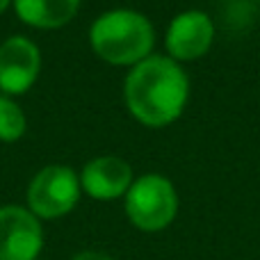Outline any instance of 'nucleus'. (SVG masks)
<instances>
[{
    "mask_svg": "<svg viewBox=\"0 0 260 260\" xmlns=\"http://www.w3.org/2000/svg\"><path fill=\"white\" fill-rule=\"evenodd\" d=\"M80 199V180L69 167H46L27 187L30 212L37 219H57L76 208Z\"/></svg>",
    "mask_w": 260,
    "mask_h": 260,
    "instance_id": "obj_4",
    "label": "nucleus"
},
{
    "mask_svg": "<svg viewBox=\"0 0 260 260\" xmlns=\"http://www.w3.org/2000/svg\"><path fill=\"white\" fill-rule=\"evenodd\" d=\"M37 260H41V258H37Z\"/></svg>",
    "mask_w": 260,
    "mask_h": 260,
    "instance_id": "obj_13",
    "label": "nucleus"
},
{
    "mask_svg": "<svg viewBox=\"0 0 260 260\" xmlns=\"http://www.w3.org/2000/svg\"><path fill=\"white\" fill-rule=\"evenodd\" d=\"M80 0H14L18 18L35 27H62L78 14Z\"/></svg>",
    "mask_w": 260,
    "mask_h": 260,
    "instance_id": "obj_9",
    "label": "nucleus"
},
{
    "mask_svg": "<svg viewBox=\"0 0 260 260\" xmlns=\"http://www.w3.org/2000/svg\"><path fill=\"white\" fill-rule=\"evenodd\" d=\"M25 133V114L14 101L0 96V139L16 142Z\"/></svg>",
    "mask_w": 260,
    "mask_h": 260,
    "instance_id": "obj_10",
    "label": "nucleus"
},
{
    "mask_svg": "<svg viewBox=\"0 0 260 260\" xmlns=\"http://www.w3.org/2000/svg\"><path fill=\"white\" fill-rule=\"evenodd\" d=\"M178 210L176 189L165 176L146 174L133 180L126 192V215L139 231L155 233L174 221Z\"/></svg>",
    "mask_w": 260,
    "mask_h": 260,
    "instance_id": "obj_3",
    "label": "nucleus"
},
{
    "mask_svg": "<svg viewBox=\"0 0 260 260\" xmlns=\"http://www.w3.org/2000/svg\"><path fill=\"white\" fill-rule=\"evenodd\" d=\"M71 260H114V258L108 256V253H101V251H82V253H78V256H73Z\"/></svg>",
    "mask_w": 260,
    "mask_h": 260,
    "instance_id": "obj_11",
    "label": "nucleus"
},
{
    "mask_svg": "<svg viewBox=\"0 0 260 260\" xmlns=\"http://www.w3.org/2000/svg\"><path fill=\"white\" fill-rule=\"evenodd\" d=\"M215 25L203 12H183L171 21L167 32V50L176 59H197L208 53Z\"/></svg>",
    "mask_w": 260,
    "mask_h": 260,
    "instance_id": "obj_7",
    "label": "nucleus"
},
{
    "mask_svg": "<svg viewBox=\"0 0 260 260\" xmlns=\"http://www.w3.org/2000/svg\"><path fill=\"white\" fill-rule=\"evenodd\" d=\"M123 94L137 121L160 128L183 114L187 103V76L174 59L148 55L128 73Z\"/></svg>",
    "mask_w": 260,
    "mask_h": 260,
    "instance_id": "obj_1",
    "label": "nucleus"
},
{
    "mask_svg": "<svg viewBox=\"0 0 260 260\" xmlns=\"http://www.w3.org/2000/svg\"><path fill=\"white\" fill-rule=\"evenodd\" d=\"M7 5H9V0H0V14L5 12V7H7Z\"/></svg>",
    "mask_w": 260,
    "mask_h": 260,
    "instance_id": "obj_12",
    "label": "nucleus"
},
{
    "mask_svg": "<svg viewBox=\"0 0 260 260\" xmlns=\"http://www.w3.org/2000/svg\"><path fill=\"white\" fill-rule=\"evenodd\" d=\"M80 183L89 197L99 199V201H112V199L126 197V192L133 185V169L121 157L103 155L87 162Z\"/></svg>",
    "mask_w": 260,
    "mask_h": 260,
    "instance_id": "obj_8",
    "label": "nucleus"
},
{
    "mask_svg": "<svg viewBox=\"0 0 260 260\" xmlns=\"http://www.w3.org/2000/svg\"><path fill=\"white\" fill-rule=\"evenodd\" d=\"M44 247V231L30 210L0 208V260H37Z\"/></svg>",
    "mask_w": 260,
    "mask_h": 260,
    "instance_id": "obj_5",
    "label": "nucleus"
},
{
    "mask_svg": "<svg viewBox=\"0 0 260 260\" xmlns=\"http://www.w3.org/2000/svg\"><path fill=\"white\" fill-rule=\"evenodd\" d=\"M91 48L110 64H139L153 48V25L133 9L105 12L89 30Z\"/></svg>",
    "mask_w": 260,
    "mask_h": 260,
    "instance_id": "obj_2",
    "label": "nucleus"
},
{
    "mask_svg": "<svg viewBox=\"0 0 260 260\" xmlns=\"http://www.w3.org/2000/svg\"><path fill=\"white\" fill-rule=\"evenodd\" d=\"M41 69L37 46L25 37H12L0 46V87L7 94H23L35 85Z\"/></svg>",
    "mask_w": 260,
    "mask_h": 260,
    "instance_id": "obj_6",
    "label": "nucleus"
}]
</instances>
